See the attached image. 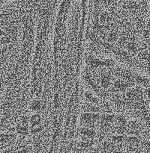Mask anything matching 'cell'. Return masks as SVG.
<instances>
[{"label": "cell", "instance_id": "cell-1", "mask_svg": "<svg viewBox=\"0 0 150 153\" xmlns=\"http://www.w3.org/2000/svg\"><path fill=\"white\" fill-rule=\"evenodd\" d=\"M127 96H128V97L129 99H133V100H140L142 98L141 91H139L138 89L134 90V91H131V92H129Z\"/></svg>", "mask_w": 150, "mask_h": 153}, {"label": "cell", "instance_id": "cell-2", "mask_svg": "<svg viewBox=\"0 0 150 153\" xmlns=\"http://www.w3.org/2000/svg\"><path fill=\"white\" fill-rule=\"evenodd\" d=\"M99 116L97 114H85L83 116V119L84 120L86 121V122H94L95 120L99 119Z\"/></svg>", "mask_w": 150, "mask_h": 153}, {"label": "cell", "instance_id": "cell-3", "mask_svg": "<svg viewBox=\"0 0 150 153\" xmlns=\"http://www.w3.org/2000/svg\"><path fill=\"white\" fill-rule=\"evenodd\" d=\"M115 86L116 87H117V88H119V89L120 90H125V88L128 87V85H127L125 83L122 82V81H117V82L116 83Z\"/></svg>", "mask_w": 150, "mask_h": 153}, {"label": "cell", "instance_id": "cell-4", "mask_svg": "<svg viewBox=\"0 0 150 153\" xmlns=\"http://www.w3.org/2000/svg\"><path fill=\"white\" fill-rule=\"evenodd\" d=\"M83 134L85 135H87V136L89 137H92L94 136V135H95V132L94 131H92V130H88V129H84V131H83Z\"/></svg>", "mask_w": 150, "mask_h": 153}, {"label": "cell", "instance_id": "cell-5", "mask_svg": "<svg viewBox=\"0 0 150 153\" xmlns=\"http://www.w3.org/2000/svg\"><path fill=\"white\" fill-rule=\"evenodd\" d=\"M104 147L105 149H108L109 151H114V149H115V147L114 146V144H111V143H105Z\"/></svg>", "mask_w": 150, "mask_h": 153}, {"label": "cell", "instance_id": "cell-6", "mask_svg": "<svg viewBox=\"0 0 150 153\" xmlns=\"http://www.w3.org/2000/svg\"><path fill=\"white\" fill-rule=\"evenodd\" d=\"M32 123H33L34 125H37L38 123H39V122H40V117L38 115L34 116L32 119Z\"/></svg>", "mask_w": 150, "mask_h": 153}, {"label": "cell", "instance_id": "cell-7", "mask_svg": "<svg viewBox=\"0 0 150 153\" xmlns=\"http://www.w3.org/2000/svg\"><path fill=\"white\" fill-rule=\"evenodd\" d=\"M128 142L130 143L131 144L135 145L138 143V139H137V137H129V138L128 139Z\"/></svg>", "mask_w": 150, "mask_h": 153}, {"label": "cell", "instance_id": "cell-8", "mask_svg": "<svg viewBox=\"0 0 150 153\" xmlns=\"http://www.w3.org/2000/svg\"><path fill=\"white\" fill-rule=\"evenodd\" d=\"M102 120L105 122H110V121L114 120V116H104Z\"/></svg>", "mask_w": 150, "mask_h": 153}, {"label": "cell", "instance_id": "cell-9", "mask_svg": "<svg viewBox=\"0 0 150 153\" xmlns=\"http://www.w3.org/2000/svg\"><path fill=\"white\" fill-rule=\"evenodd\" d=\"M90 64H92V66H99V65H101V64H103L104 63L100 61H98V60H92Z\"/></svg>", "mask_w": 150, "mask_h": 153}, {"label": "cell", "instance_id": "cell-10", "mask_svg": "<svg viewBox=\"0 0 150 153\" xmlns=\"http://www.w3.org/2000/svg\"><path fill=\"white\" fill-rule=\"evenodd\" d=\"M102 85L104 87H107L109 85V79L108 78H104L102 80Z\"/></svg>", "mask_w": 150, "mask_h": 153}, {"label": "cell", "instance_id": "cell-11", "mask_svg": "<svg viewBox=\"0 0 150 153\" xmlns=\"http://www.w3.org/2000/svg\"><path fill=\"white\" fill-rule=\"evenodd\" d=\"M122 140H123V137H122V136L114 137V138H113V140H114V142H116V143L122 142Z\"/></svg>", "mask_w": 150, "mask_h": 153}, {"label": "cell", "instance_id": "cell-12", "mask_svg": "<svg viewBox=\"0 0 150 153\" xmlns=\"http://www.w3.org/2000/svg\"><path fill=\"white\" fill-rule=\"evenodd\" d=\"M117 39V35L115 33H112L110 35L109 37V40L110 41H115Z\"/></svg>", "mask_w": 150, "mask_h": 153}, {"label": "cell", "instance_id": "cell-13", "mask_svg": "<svg viewBox=\"0 0 150 153\" xmlns=\"http://www.w3.org/2000/svg\"><path fill=\"white\" fill-rule=\"evenodd\" d=\"M128 49L131 52H135L136 51V46L134 43H129V44H128Z\"/></svg>", "mask_w": 150, "mask_h": 153}, {"label": "cell", "instance_id": "cell-14", "mask_svg": "<svg viewBox=\"0 0 150 153\" xmlns=\"http://www.w3.org/2000/svg\"><path fill=\"white\" fill-rule=\"evenodd\" d=\"M32 108L34 110H37V109H39L40 108V103L39 102H35L32 105Z\"/></svg>", "mask_w": 150, "mask_h": 153}, {"label": "cell", "instance_id": "cell-15", "mask_svg": "<svg viewBox=\"0 0 150 153\" xmlns=\"http://www.w3.org/2000/svg\"><path fill=\"white\" fill-rule=\"evenodd\" d=\"M119 123L122 124V125H124V124L125 123V119L122 118V117H120V118L119 119Z\"/></svg>", "mask_w": 150, "mask_h": 153}, {"label": "cell", "instance_id": "cell-16", "mask_svg": "<svg viewBox=\"0 0 150 153\" xmlns=\"http://www.w3.org/2000/svg\"><path fill=\"white\" fill-rule=\"evenodd\" d=\"M149 32L148 30H146V31H144V36H145V38H149Z\"/></svg>", "mask_w": 150, "mask_h": 153}, {"label": "cell", "instance_id": "cell-17", "mask_svg": "<svg viewBox=\"0 0 150 153\" xmlns=\"http://www.w3.org/2000/svg\"><path fill=\"white\" fill-rule=\"evenodd\" d=\"M119 130V131H118L119 133H123V132H125V128L122 127V128H120Z\"/></svg>", "mask_w": 150, "mask_h": 153}]
</instances>
